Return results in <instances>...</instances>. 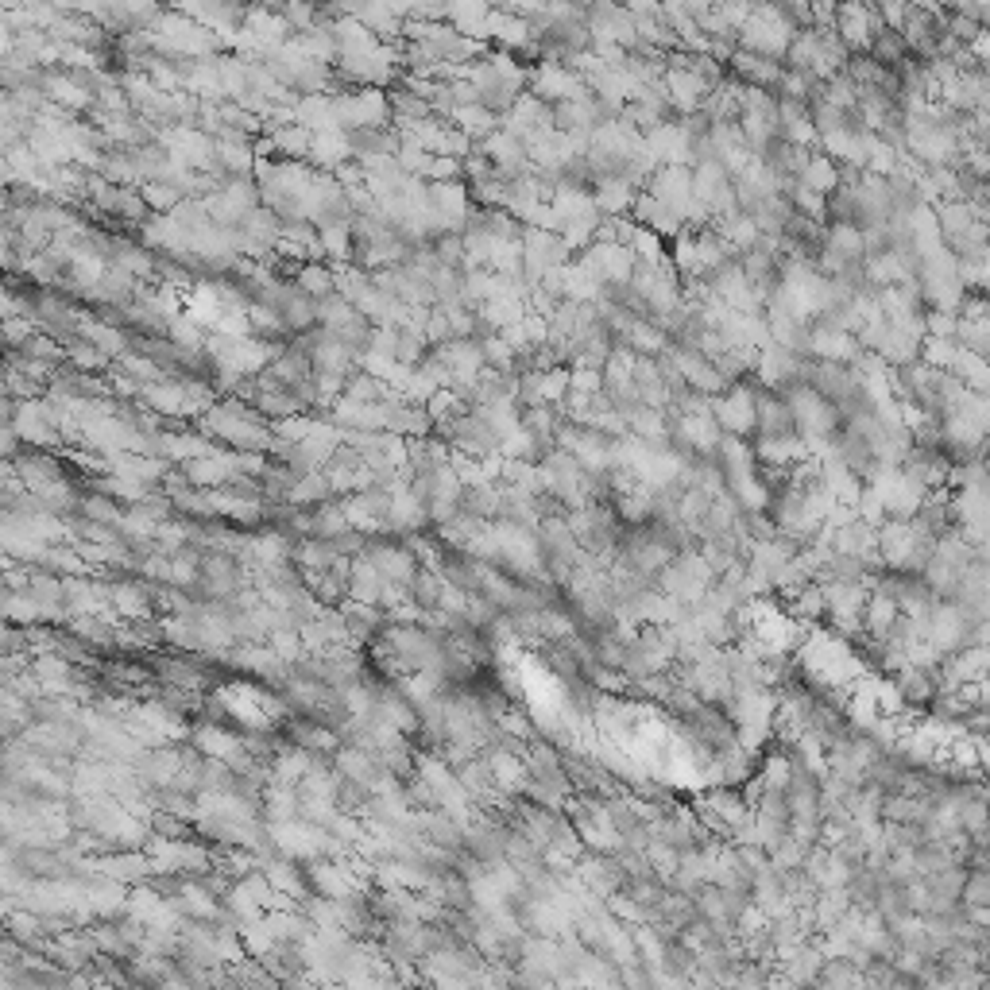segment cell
<instances>
[{"label":"cell","instance_id":"21","mask_svg":"<svg viewBox=\"0 0 990 990\" xmlns=\"http://www.w3.org/2000/svg\"><path fill=\"white\" fill-rule=\"evenodd\" d=\"M383 577H379V569L368 561V557H356L349 565V592L356 604H379V592H383Z\"/></svg>","mask_w":990,"mask_h":990},{"label":"cell","instance_id":"1","mask_svg":"<svg viewBox=\"0 0 990 990\" xmlns=\"http://www.w3.org/2000/svg\"><path fill=\"white\" fill-rule=\"evenodd\" d=\"M658 592H666L670 600L677 604H685V608H693L700 596L708 592V584L716 581L712 577V569H708V561L700 557L697 546H689V550H681V554H673V561L666 569H658Z\"/></svg>","mask_w":990,"mask_h":990},{"label":"cell","instance_id":"26","mask_svg":"<svg viewBox=\"0 0 990 990\" xmlns=\"http://www.w3.org/2000/svg\"><path fill=\"white\" fill-rule=\"evenodd\" d=\"M263 816H267V824H283V820L298 816V789L271 782L263 793Z\"/></svg>","mask_w":990,"mask_h":990},{"label":"cell","instance_id":"19","mask_svg":"<svg viewBox=\"0 0 990 990\" xmlns=\"http://www.w3.org/2000/svg\"><path fill=\"white\" fill-rule=\"evenodd\" d=\"M894 689H898V697H902V704H929V700H936V693H940V685H936V673L932 670H917V666H902L898 670V681H894Z\"/></svg>","mask_w":990,"mask_h":990},{"label":"cell","instance_id":"33","mask_svg":"<svg viewBox=\"0 0 990 990\" xmlns=\"http://www.w3.org/2000/svg\"><path fill=\"white\" fill-rule=\"evenodd\" d=\"M113 600H117V608L124 615H140V612H147V596L136 588V584H117L113 588Z\"/></svg>","mask_w":990,"mask_h":990},{"label":"cell","instance_id":"8","mask_svg":"<svg viewBox=\"0 0 990 990\" xmlns=\"http://www.w3.org/2000/svg\"><path fill=\"white\" fill-rule=\"evenodd\" d=\"M801 364H805V356L782 349V345H762L755 352L758 383L770 387V391H786L793 383H801Z\"/></svg>","mask_w":990,"mask_h":990},{"label":"cell","instance_id":"31","mask_svg":"<svg viewBox=\"0 0 990 990\" xmlns=\"http://www.w3.org/2000/svg\"><path fill=\"white\" fill-rule=\"evenodd\" d=\"M960 905H990V874L987 867H971L963 874Z\"/></svg>","mask_w":990,"mask_h":990},{"label":"cell","instance_id":"23","mask_svg":"<svg viewBox=\"0 0 990 990\" xmlns=\"http://www.w3.org/2000/svg\"><path fill=\"white\" fill-rule=\"evenodd\" d=\"M310 159L321 167H345L352 159L349 132H314L310 140Z\"/></svg>","mask_w":990,"mask_h":990},{"label":"cell","instance_id":"5","mask_svg":"<svg viewBox=\"0 0 990 990\" xmlns=\"http://www.w3.org/2000/svg\"><path fill=\"white\" fill-rule=\"evenodd\" d=\"M646 194L685 221L693 213V175H689V167H681V163H658L650 171V190Z\"/></svg>","mask_w":990,"mask_h":990},{"label":"cell","instance_id":"30","mask_svg":"<svg viewBox=\"0 0 990 990\" xmlns=\"http://www.w3.org/2000/svg\"><path fill=\"white\" fill-rule=\"evenodd\" d=\"M325 495H333V488H329V480H325V472H302V476H294V484H291V492H287V499H294V503H321Z\"/></svg>","mask_w":990,"mask_h":990},{"label":"cell","instance_id":"22","mask_svg":"<svg viewBox=\"0 0 990 990\" xmlns=\"http://www.w3.org/2000/svg\"><path fill=\"white\" fill-rule=\"evenodd\" d=\"M461 511L476 515V519H495L499 515V484H492V480L461 484Z\"/></svg>","mask_w":990,"mask_h":990},{"label":"cell","instance_id":"29","mask_svg":"<svg viewBox=\"0 0 990 990\" xmlns=\"http://www.w3.org/2000/svg\"><path fill=\"white\" fill-rule=\"evenodd\" d=\"M294 287H302L310 298H318L321 302L325 294L337 291V279H333V271H329L321 260H310V263H302V267H298V283H294Z\"/></svg>","mask_w":990,"mask_h":990},{"label":"cell","instance_id":"13","mask_svg":"<svg viewBox=\"0 0 990 990\" xmlns=\"http://www.w3.org/2000/svg\"><path fill=\"white\" fill-rule=\"evenodd\" d=\"M480 151L488 155V163L495 167V175H503V178H515V175H523L526 171V147H523V140H515L511 132H503V128H495L492 136H484L480 140Z\"/></svg>","mask_w":990,"mask_h":990},{"label":"cell","instance_id":"12","mask_svg":"<svg viewBox=\"0 0 990 990\" xmlns=\"http://www.w3.org/2000/svg\"><path fill=\"white\" fill-rule=\"evenodd\" d=\"M383 523L391 526V530H399V534H414V530H422V526L430 523V515H426V499L414 492L410 484L395 488V492L387 495Z\"/></svg>","mask_w":990,"mask_h":990},{"label":"cell","instance_id":"6","mask_svg":"<svg viewBox=\"0 0 990 990\" xmlns=\"http://www.w3.org/2000/svg\"><path fill=\"white\" fill-rule=\"evenodd\" d=\"M511 743H515V739H507V735H503V743L488 747L484 758H488V770H492L495 789H499L503 797H523L526 782H530V766H526L523 751H515Z\"/></svg>","mask_w":990,"mask_h":990},{"label":"cell","instance_id":"25","mask_svg":"<svg viewBox=\"0 0 990 990\" xmlns=\"http://www.w3.org/2000/svg\"><path fill=\"white\" fill-rule=\"evenodd\" d=\"M782 963H786V983H816V971H820V963H824V952L805 940V944H797Z\"/></svg>","mask_w":990,"mask_h":990},{"label":"cell","instance_id":"10","mask_svg":"<svg viewBox=\"0 0 990 990\" xmlns=\"http://www.w3.org/2000/svg\"><path fill=\"white\" fill-rule=\"evenodd\" d=\"M751 453H755L758 465L766 468H793L813 457L809 445H805V437L797 434V430H789V434H755Z\"/></svg>","mask_w":990,"mask_h":990},{"label":"cell","instance_id":"2","mask_svg":"<svg viewBox=\"0 0 990 990\" xmlns=\"http://www.w3.org/2000/svg\"><path fill=\"white\" fill-rule=\"evenodd\" d=\"M983 623L971 608H963L960 600H936L929 612V623H925V639L940 650V654H952L971 642V627Z\"/></svg>","mask_w":990,"mask_h":990},{"label":"cell","instance_id":"15","mask_svg":"<svg viewBox=\"0 0 990 990\" xmlns=\"http://www.w3.org/2000/svg\"><path fill=\"white\" fill-rule=\"evenodd\" d=\"M731 70L743 78V86L770 89V93H774L778 78H782V62L770 59V55H758V51H747V47L731 55Z\"/></svg>","mask_w":990,"mask_h":990},{"label":"cell","instance_id":"11","mask_svg":"<svg viewBox=\"0 0 990 990\" xmlns=\"http://www.w3.org/2000/svg\"><path fill=\"white\" fill-rule=\"evenodd\" d=\"M364 557L376 565L387 584H410V577L418 573V557L407 542H372Z\"/></svg>","mask_w":990,"mask_h":990},{"label":"cell","instance_id":"9","mask_svg":"<svg viewBox=\"0 0 990 990\" xmlns=\"http://www.w3.org/2000/svg\"><path fill=\"white\" fill-rule=\"evenodd\" d=\"M902 472L913 484H921L925 492H940L948 484L952 461L936 445H909V453L902 457Z\"/></svg>","mask_w":990,"mask_h":990},{"label":"cell","instance_id":"3","mask_svg":"<svg viewBox=\"0 0 990 990\" xmlns=\"http://www.w3.org/2000/svg\"><path fill=\"white\" fill-rule=\"evenodd\" d=\"M755 395H758V387L743 383V379H735V383H728L720 395H712V399H708V410H712L716 426H720L724 434H735V437L755 434Z\"/></svg>","mask_w":990,"mask_h":990},{"label":"cell","instance_id":"7","mask_svg":"<svg viewBox=\"0 0 990 990\" xmlns=\"http://www.w3.org/2000/svg\"><path fill=\"white\" fill-rule=\"evenodd\" d=\"M805 356H816V360H836V364H851L863 356V345L855 333H847L832 321H820L809 325V345H805Z\"/></svg>","mask_w":990,"mask_h":990},{"label":"cell","instance_id":"27","mask_svg":"<svg viewBox=\"0 0 990 990\" xmlns=\"http://www.w3.org/2000/svg\"><path fill=\"white\" fill-rule=\"evenodd\" d=\"M797 182H805V186L816 190V194H832V190L840 186V163H832L828 155H813V159L805 163V171L797 175Z\"/></svg>","mask_w":990,"mask_h":990},{"label":"cell","instance_id":"4","mask_svg":"<svg viewBox=\"0 0 990 990\" xmlns=\"http://www.w3.org/2000/svg\"><path fill=\"white\" fill-rule=\"evenodd\" d=\"M681 685L693 693L697 700L704 704H731V673H728V662H724V654H720V646L712 650V654H704L700 662H689V666H681Z\"/></svg>","mask_w":990,"mask_h":990},{"label":"cell","instance_id":"17","mask_svg":"<svg viewBox=\"0 0 990 990\" xmlns=\"http://www.w3.org/2000/svg\"><path fill=\"white\" fill-rule=\"evenodd\" d=\"M592 202L600 213H608V217H619L623 209H631L635 205V194H639V186L631 182L627 175H604V178H592Z\"/></svg>","mask_w":990,"mask_h":990},{"label":"cell","instance_id":"34","mask_svg":"<svg viewBox=\"0 0 990 990\" xmlns=\"http://www.w3.org/2000/svg\"><path fill=\"white\" fill-rule=\"evenodd\" d=\"M793 766H797V762H789L786 755L770 758V762H766V770H762V789H786Z\"/></svg>","mask_w":990,"mask_h":990},{"label":"cell","instance_id":"14","mask_svg":"<svg viewBox=\"0 0 990 990\" xmlns=\"http://www.w3.org/2000/svg\"><path fill=\"white\" fill-rule=\"evenodd\" d=\"M503 836H507V824H495V820H468L461 851L472 855L476 863H495V859H503Z\"/></svg>","mask_w":990,"mask_h":990},{"label":"cell","instance_id":"35","mask_svg":"<svg viewBox=\"0 0 990 990\" xmlns=\"http://www.w3.org/2000/svg\"><path fill=\"white\" fill-rule=\"evenodd\" d=\"M12 314H20V310H16V298H12V294L0 287V321L12 318Z\"/></svg>","mask_w":990,"mask_h":990},{"label":"cell","instance_id":"28","mask_svg":"<svg viewBox=\"0 0 990 990\" xmlns=\"http://www.w3.org/2000/svg\"><path fill=\"white\" fill-rule=\"evenodd\" d=\"M453 117L461 120V136H465V140H476V144L499 128V124H495V113H488V109L476 105V101H472V105H457Z\"/></svg>","mask_w":990,"mask_h":990},{"label":"cell","instance_id":"32","mask_svg":"<svg viewBox=\"0 0 990 990\" xmlns=\"http://www.w3.org/2000/svg\"><path fill=\"white\" fill-rule=\"evenodd\" d=\"M178 905H182L190 917H217V898H209L202 886H190V882L182 886V902Z\"/></svg>","mask_w":990,"mask_h":990},{"label":"cell","instance_id":"16","mask_svg":"<svg viewBox=\"0 0 990 990\" xmlns=\"http://www.w3.org/2000/svg\"><path fill=\"white\" fill-rule=\"evenodd\" d=\"M859 623H863V635H867V639H890V631H894V623H898V600H894L890 592H878V588L867 592Z\"/></svg>","mask_w":990,"mask_h":990},{"label":"cell","instance_id":"24","mask_svg":"<svg viewBox=\"0 0 990 990\" xmlns=\"http://www.w3.org/2000/svg\"><path fill=\"white\" fill-rule=\"evenodd\" d=\"M194 751L202 758H225L233 762L236 751H240V739H236L229 728H213V724H202L194 731Z\"/></svg>","mask_w":990,"mask_h":990},{"label":"cell","instance_id":"18","mask_svg":"<svg viewBox=\"0 0 990 990\" xmlns=\"http://www.w3.org/2000/svg\"><path fill=\"white\" fill-rule=\"evenodd\" d=\"M793 430V414L782 391L762 387L755 395V434H789Z\"/></svg>","mask_w":990,"mask_h":990},{"label":"cell","instance_id":"20","mask_svg":"<svg viewBox=\"0 0 990 990\" xmlns=\"http://www.w3.org/2000/svg\"><path fill=\"white\" fill-rule=\"evenodd\" d=\"M240 465H233V457H194V461H186V480L190 484H198V488H213V484H229Z\"/></svg>","mask_w":990,"mask_h":990}]
</instances>
